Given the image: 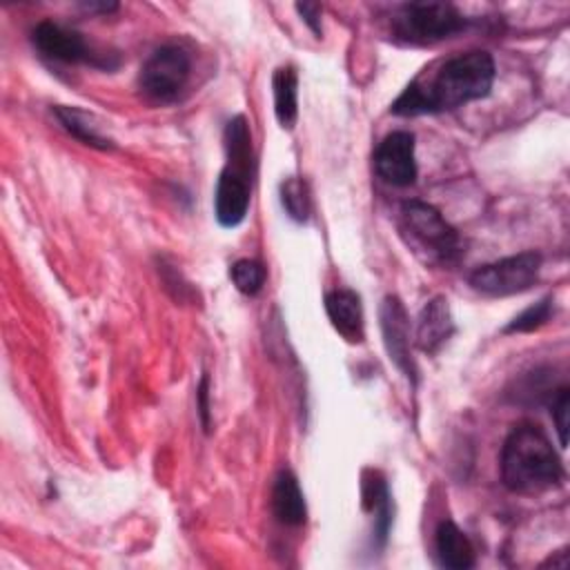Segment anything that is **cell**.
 <instances>
[{"label": "cell", "instance_id": "1", "mask_svg": "<svg viewBox=\"0 0 570 570\" xmlns=\"http://www.w3.org/2000/svg\"><path fill=\"white\" fill-rule=\"evenodd\" d=\"M494 60L488 51H468L448 58L434 73L414 78L392 102L396 116H421L456 109L485 98L494 85Z\"/></svg>", "mask_w": 570, "mask_h": 570}, {"label": "cell", "instance_id": "2", "mask_svg": "<svg viewBox=\"0 0 570 570\" xmlns=\"http://www.w3.org/2000/svg\"><path fill=\"white\" fill-rule=\"evenodd\" d=\"M501 481L510 492L539 494L561 485L563 463L548 434L530 421L512 428L501 448Z\"/></svg>", "mask_w": 570, "mask_h": 570}, {"label": "cell", "instance_id": "3", "mask_svg": "<svg viewBox=\"0 0 570 570\" xmlns=\"http://www.w3.org/2000/svg\"><path fill=\"white\" fill-rule=\"evenodd\" d=\"M227 163L218 174L214 191V216L220 227H238L249 209L252 200V174H254V154H252V134L245 116H234L223 134Z\"/></svg>", "mask_w": 570, "mask_h": 570}, {"label": "cell", "instance_id": "4", "mask_svg": "<svg viewBox=\"0 0 570 570\" xmlns=\"http://www.w3.org/2000/svg\"><path fill=\"white\" fill-rule=\"evenodd\" d=\"M399 232L407 247L432 265H454L463 256L459 232L441 216V212L423 200H407L399 212Z\"/></svg>", "mask_w": 570, "mask_h": 570}, {"label": "cell", "instance_id": "5", "mask_svg": "<svg viewBox=\"0 0 570 570\" xmlns=\"http://www.w3.org/2000/svg\"><path fill=\"white\" fill-rule=\"evenodd\" d=\"M392 33L407 45H434L465 29V16L450 2H405L392 11Z\"/></svg>", "mask_w": 570, "mask_h": 570}, {"label": "cell", "instance_id": "6", "mask_svg": "<svg viewBox=\"0 0 570 570\" xmlns=\"http://www.w3.org/2000/svg\"><path fill=\"white\" fill-rule=\"evenodd\" d=\"M189 71V53L180 45H163L142 62L138 89L154 102H174L187 87Z\"/></svg>", "mask_w": 570, "mask_h": 570}, {"label": "cell", "instance_id": "7", "mask_svg": "<svg viewBox=\"0 0 570 570\" xmlns=\"http://www.w3.org/2000/svg\"><path fill=\"white\" fill-rule=\"evenodd\" d=\"M539 272L541 254L521 252L476 267L470 274V285L485 296H510L530 289L539 281Z\"/></svg>", "mask_w": 570, "mask_h": 570}, {"label": "cell", "instance_id": "8", "mask_svg": "<svg viewBox=\"0 0 570 570\" xmlns=\"http://www.w3.org/2000/svg\"><path fill=\"white\" fill-rule=\"evenodd\" d=\"M31 40L36 45V49L58 62H89L96 67H109V62L105 58H100V53H96L87 40L82 38V33L67 29L62 24H56L51 20H42L33 27L31 31Z\"/></svg>", "mask_w": 570, "mask_h": 570}, {"label": "cell", "instance_id": "9", "mask_svg": "<svg viewBox=\"0 0 570 570\" xmlns=\"http://www.w3.org/2000/svg\"><path fill=\"white\" fill-rule=\"evenodd\" d=\"M379 323L383 334V345L390 361L414 383L416 365L410 354V318L399 296L387 294L379 307Z\"/></svg>", "mask_w": 570, "mask_h": 570}, {"label": "cell", "instance_id": "10", "mask_svg": "<svg viewBox=\"0 0 570 570\" xmlns=\"http://www.w3.org/2000/svg\"><path fill=\"white\" fill-rule=\"evenodd\" d=\"M374 169L379 178L394 187H407L416 180L414 136L410 131L387 134L374 151Z\"/></svg>", "mask_w": 570, "mask_h": 570}, {"label": "cell", "instance_id": "11", "mask_svg": "<svg viewBox=\"0 0 570 570\" xmlns=\"http://www.w3.org/2000/svg\"><path fill=\"white\" fill-rule=\"evenodd\" d=\"M454 334V318L445 296L430 298L416 318L414 343L425 354H436Z\"/></svg>", "mask_w": 570, "mask_h": 570}, {"label": "cell", "instance_id": "12", "mask_svg": "<svg viewBox=\"0 0 570 570\" xmlns=\"http://www.w3.org/2000/svg\"><path fill=\"white\" fill-rule=\"evenodd\" d=\"M325 312L332 327L350 343L363 341V305L354 289H332L325 294Z\"/></svg>", "mask_w": 570, "mask_h": 570}, {"label": "cell", "instance_id": "13", "mask_svg": "<svg viewBox=\"0 0 570 570\" xmlns=\"http://www.w3.org/2000/svg\"><path fill=\"white\" fill-rule=\"evenodd\" d=\"M272 512L283 525H303L307 519L305 497L292 470H281L274 479Z\"/></svg>", "mask_w": 570, "mask_h": 570}, {"label": "cell", "instance_id": "14", "mask_svg": "<svg viewBox=\"0 0 570 570\" xmlns=\"http://www.w3.org/2000/svg\"><path fill=\"white\" fill-rule=\"evenodd\" d=\"M363 508L372 514L374 528L372 537L381 548L387 541V532L392 525V499L385 479L379 472H365L363 476Z\"/></svg>", "mask_w": 570, "mask_h": 570}, {"label": "cell", "instance_id": "15", "mask_svg": "<svg viewBox=\"0 0 570 570\" xmlns=\"http://www.w3.org/2000/svg\"><path fill=\"white\" fill-rule=\"evenodd\" d=\"M434 548H436L441 566H445L450 570H468L476 563L472 541L452 521L439 523L436 537H434Z\"/></svg>", "mask_w": 570, "mask_h": 570}, {"label": "cell", "instance_id": "16", "mask_svg": "<svg viewBox=\"0 0 570 570\" xmlns=\"http://www.w3.org/2000/svg\"><path fill=\"white\" fill-rule=\"evenodd\" d=\"M274 116L283 129H292L298 118V76L292 65H283L272 76Z\"/></svg>", "mask_w": 570, "mask_h": 570}, {"label": "cell", "instance_id": "17", "mask_svg": "<svg viewBox=\"0 0 570 570\" xmlns=\"http://www.w3.org/2000/svg\"><path fill=\"white\" fill-rule=\"evenodd\" d=\"M53 116L58 118L60 127H62L67 134H71L73 138H78L80 142H85V145H89V147H96V149H102V151H107V149L114 147L111 138H107V136L100 131V127L96 125V120H94L91 114H87V111H82V109H78V107L56 105V107H53Z\"/></svg>", "mask_w": 570, "mask_h": 570}, {"label": "cell", "instance_id": "18", "mask_svg": "<svg viewBox=\"0 0 570 570\" xmlns=\"http://www.w3.org/2000/svg\"><path fill=\"white\" fill-rule=\"evenodd\" d=\"M281 205L287 212V216L296 223H305L309 218V196H307V185L289 176L281 183Z\"/></svg>", "mask_w": 570, "mask_h": 570}, {"label": "cell", "instance_id": "19", "mask_svg": "<svg viewBox=\"0 0 570 570\" xmlns=\"http://www.w3.org/2000/svg\"><path fill=\"white\" fill-rule=\"evenodd\" d=\"M265 267L254 258H240L229 267V278L234 287L245 296L258 294L265 285Z\"/></svg>", "mask_w": 570, "mask_h": 570}, {"label": "cell", "instance_id": "20", "mask_svg": "<svg viewBox=\"0 0 570 570\" xmlns=\"http://www.w3.org/2000/svg\"><path fill=\"white\" fill-rule=\"evenodd\" d=\"M552 314V298L543 296L541 301H537L534 305L525 307L521 314H517L508 325L505 332L514 334V332H532L537 327H541Z\"/></svg>", "mask_w": 570, "mask_h": 570}, {"label": "cell", "instance_id": "21", "mask_svg": "<svg viewBox=\"0 0 570 570\" xmlns=\"http://www.w3.org/2000/svg\"><path fill=\"white\" fill-rule=\"evenodd\" d=\"M568 405H570V392H568V387H561L557 399L552 401V410H550L561 448H566V443H568Z\"/></svg>", "mask_w": 570, "mask_h": 570}, {"label": "cell", "instance_id": "22", "mask_svg": "<svg viewBox=\"0 0 570 570\" xmlns=\"http://www.w3.org/2000/svg\"><path fill=\"white\" fill-rule=\"evenodd\" d=\"M196 401H198V414H200V423L205 428V432H209V414H212V407H209V376L203 374L198 387H196Z\"/></svg>", "mask_w": 570, "mask_h": 570}, {"label": "cell", "instance_id": "23", "mask_svg": "<svg viewBox=\"0 0 570 570\" xmlns=\"http://www.w3.org/2000/svg\"><path fill=\"white\" fill-rule=\"evenodd\" d=\"M296 11H298V16L303 18V22L321 38V33H323V27H321V4H314V2H298V4H296Z\"/></svg>", "mask_w": 570, "mask_h": 570}, {"label": "cell", "instance_id": "24", "mask_svg": "<svg viewBox=\"0 0 570 570\" xmlns=\"http://www.w3.org/2000/svg\"><path fill=\"white\" fill-rule=\"evenodd\" d=\"M82 7L87 11H102V13H109V11H116L118 4L116 2H82Z\"/></svg>", "mask_w": 570, "mask_h": 570}]
</instances>
